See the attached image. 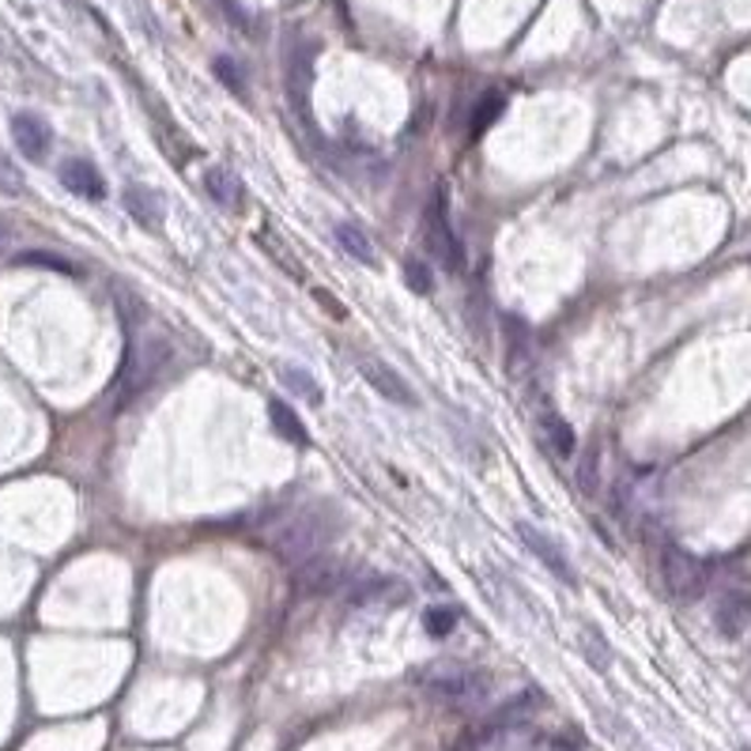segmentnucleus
<instances>
[{
	"label": "nucleus",
	"mask_w": 751,
	"mask_h": 751,
	"mask_svg": "<svg viewBox=\"0 0 751 751\" xmlns=\"http://www.w3.org/2000/svg\"><path fill=\"white\" fill-rule=\"evenodd\" d=\"M125 212H129V220L140 223L144 231H163L166 208H163V197H159L155 189L129 186L125 189Z\"/></svg>",
	"instance_id": "obj_13"
},
{
	"label": "nucleus",
	"mask_w": 751,
	"mask_h": 751,
	"mask_svg": "<svg viewBox=\"0 0 751 751\" xmlns=\"http://www.w3.org/2000/svg\"><path fill=\"white\" fill-rule=\"evenodd\" d=\"M314 298H317V303H325V306H329V310L337 314V317H344V306H340V303H332V298H329V291H325V288H317V291H314Z\"/></svg>",
	"instance_id": "obj_25"
},
{
	"label": "nucleus",
	"mask_w": 751,
	"mask_h": 751,
	"mask_svg": "<svg viewBox=\"0 0 751 751\" xmlns=\"http://www.w3.org/2000/svg\"><path fill=\"white\" fill-rule=\"evenodd\" d=\"M12 140L20 148V155H27L31 163H42L49 155V144H54V132L49 125L38 118V114H15L12 118Z\"/></svg>",
	"instance_id": "obj_11"
},
{
	"label": "nucleus",
	"mask_w": 751,
	"mask_h": 751,
	"mask_svg": "<svg viewBox=\"0 0 751 751\" xmlns=\"http://www.w3.org/2000/svg\"><path fill=\"white\" fill-rule=\"evenodd\" d=\"M4 238H8V220L0 215V242H4Z\"/></svg>",
	"instance_id": "obj_26"
},
{
	"label": "nucleus",
	"mask_w": 751,
	"mask_h": 751,
	"mask_svg": "<svg viewBox=\"0 0 751 751\" xmlns=\"http://www.w3.org/2000/svg\"><path fill=\"white\" fill-rule=\"evenodd\" d=\"M457 608L449 605H431L427 612H423V631L431 634V638H449V634L457 631Z\"/></svg>",
	"instance_id": "obj_21"
},
{
	"label": "nucleus",
	"mask_w": 751,
	"mask_h": 751,
	"mask_svg": "<svg viewBox=\"0 0 751 751\" xmlns=\"http://www.w3.org/2000/svg\"><path fill=\"white\" fill-rule=\"evenodd\" d=\"M517 537H521V544L529 548L537 563H544L548 571H552L559 582H566V586H574V566H571V555H566L563 548L555 544V537H548V532L540 529V525H532V521H517Z\"/></svg>",
	"instance_id": "obj_10"
},
{
	"label": "nucleus",
	"mask_w": 751,
	"mask_h": 751,
	"mask_svg": "<svg viewBox=\"0 0 751 751\" xmlns=\"http://www.w3.org/2000/svg\"><path fill=\"white\" fill-rule=\"evenodd\" d=\"M582 654H586V661L594 665L597 672H608L612 669V646L605 642V634L597 627H582Z\"/></svg>",
	"instance_id": "obj_19"
},
{
	"label": "nucleus",
	"mask_w": 751,
	"mask_h": 751,
	"mask_svg": "<svg viewBox=\"0 0 751 751\" xmlns=\"http://www.w3.org/2000/svg\"><path fill=\"white\" fill-rule=\"evenodd\" d=\"M204 193L212 197L220 208H231V204H238L242 186H238V178L227 171V166H208V171H204Z\"/></svg>",
	"instance_id": "obj_17"
},
{
	"label": "nucleus",
	"mask_w": 751,
	"mask_h": 751,
	"mask_svg": "<svg viewBox=\"0 0 751 751\" xmlns=\"http://www.w3.org/2000/svg\"><path fill=\"white\" fill-rule=\"evenodd\" d=\"M352 574H355L352 563L317 552V555L303 559V563L295 566V574H291V589H295V597H303V600L337 597V594H344V589H348Z\"/></svg>",
	"instance_id": "obj_5"
},
{
	"label": "nucleus",
	"mask_w": 751,
	"mask_h": 751,
	"mask_svg": "<svg viewBox=\"0 0 751 751\" xmlns=\"http://www.w3.org/2000/svg\"><path fill=\"white\" fill-rule=\"evenodd\" d=\"M61 186L69 189V193H77L80 200H103L106 197L103 174H98V166L87 163V159H69V163H61Z\"/></svg>",
	"instance_id": "obj_12"
},
{
	"label": "nucleus",
	"mask_w": 751,
	"mask_h": 751,
	"mask_svg": "<svg viewBox=\"0 0 751 751\" xmlns=\"http://www.w3.org/2000/svg\"><path fill=\"white\" fill-rule=\"evenodd\" d=\"M352 608H389L408 597V586L394 574H374V571H355L348 589L340 594Z\"/></svg>",
	"instance_id": "obj_7"
},
{
	"label": "nucleus",
	"mask_w": 751,
	"mask_h": 751,
	"mask_svg": "<svg viewBox=\"0 0 751 751\" xmlns=\"http://www.w3.org/2000/svg\"><path fill=\"white\" fill-rule=\"evenodd\" d=\"M280 382L291 389V397H298L303 404H310V408H321V404H325L321 386H317L314 374L303 371V366H283V371H280Z\"/></svg>",
	"instance_id": "obj_18"
},
{
	"label": "nucleus",
	"mask_w": 751,
	"mask_h": 751,
	"mask_svg": "<svg viewBox=\"0 0 751 751\" xmlns=\"http://www.w3.org/2000/svg\"><path fill=\"white\" fill-rule=\"evenodd\" d=\"M215 77H220V83L223 87H231L235 91V95H242V91H246V83H242V72H238V64L231 61V57H215Z\"/></svg>",
	"instance_id": "obj_24"
},
{
	"label": "nucleus",
	"mask_w": 751,
	"mask_h": 751,
	"mask_svg": "<svg viewBox=\"0 0 751 751\" xmlns=\"http://www.w3.org/2000/svg\"><path fill=\"white\" fill-rule=\"evenodd\" d=\"M171 359H174V348L163 332H144L140 340H132L129 355H125V363H121L118 386H114V408L125 412L132 400L144 397L159 382V374H163V366L171 363Z\"/></svg>",
	"instance_id": "obj_2"
},
{
	"label": "nucleus",
	"mask_w": 751,
	"mask_h": 751,
	"mask_svg": "<svg viewBox=\"0 0 751 751\" xmlns=\"http://www.w3.org/2000/svg\"><path fill=\"white\" fill-rule=\"evenodd\" d=\"M423 242H427V249L438 257L442 265H446L449 272H461L465 269V249H461V238H457L454 223H449V208H446V197H435L427 208V215H423Z\"/></svg>",
	"instance_id": "obj_6"
},
{
	"label": "nucleus",
	"mask_w": 751,
	"mask_h": 751,
	"mask_svg": "<svg viewBox=\"0 0 751 751\" xmlns=\"http://www.w3.org/2000/svg\"><path fill=\"white\" fill-rule=\"evenodd\" d=\"M657 571H661V582H665V589H669V597L683 600V605L699 600L706 594V586H711L706 563H703V559H695L688 548H680V544H661Z\"/></svg>",
	"instance_id": "obj_4"
},
{
	"label": "nucleus",
	"mask_w": 751,
	"mask_h": 751,
	"mask_svg": "<svg viewBox=\"0 0 751 751\" xmlns=\"http://www.w3.org/2000/svg\"><path fill=\"white\" fill-rule=\"evenodd\" d=\"M537 435L555 457H574V449H578V435H574V427L559 412H552V408L537 412Z\"/></svg>",
	"instance_id": "obj_14"
},
{
	"label": "nucleus",
	"mask_w": 751,
	"mask_h": 751,
	"mask_svg": "<svg viewBox=\"0 0 751 751\" xmlns=\"http://www.w3.org/2000/svg\"><path fill=\"white\" fill-rule=\"evenodd\" d=\"M15 265H23V269H49V272H64V277H77V265L64 261V257H57V254H46V249H23V254H15Z\"/></svg>",
	"instance_id": "obj_20"
},
{
	"label": "nucleus",
	"mask_w": 751,
	"mask_h": 751,
	"mask_svg": "<svg viewBox=\"0 0 751 751\" xmlns=\"http://www.w3.org/2000/svg\"><path fill=\"white\" fill-rule=\"evenodd\" d=\"M714 631L737 642L751 631V589H721L714 600Z\"/></svg>",
	"instance_id": "obj_9"
},
{
	"label": "nucleus",
	"mask_w": 751,
	"mask_h": 751,
	"mask_svg": "<svg viewBox=\"0 0 751 751\" xmlns=\"http://www.w3.org/2000/svg\"><path fill=\"white\" fill-rule=\"evenodd\" d=\"M337 525H340V514L332 511L329 503H310V506H303V511L272 521L269 529H265V544H269V552L277 555L280 563L298 566L303 559L325 552V548L332 544Z\"/></svg>",
	"instance_id": "obj_1"
},
{
	"label": "nucleus",
	"mask_w": 751,
	"mask_h": 751,
	"mask_svg": "<svg viewBox=\"0 0 751 751\" xmlns=\"http://www.w3.org/2000/svg\"><path fill=\"white\" fill-rule=\"evenodd\" d=\"M404 283L415 291V295H431V291H435V272H431L427 261H420V257H408V261H404Z\"/></svg>",
	"instance_id": "obj_23"
},
{
	"label": "nucleus",
	"mask_w": 751,
	"mask_h": 751,
	"mask_svg": "<svg viewBox=\"0 0 751 751\" xmlns=\"http://www.w3.org/2000/svg\"><path fill=\"white\" fill-rule=\"evenodd\" d=\"M337 242H340V249H344L352 261L359 265H366V269H378V249H374V242L371 235H366L359 223L352 220H340L337 223Z\"/></svg>",
	"instance_id": "obj_16"
},
{
	"label": "nucleus",
	"mask_w": 751,
	"mask_h": 751,
	"mask_svg": "<svg viewBox=\"0 0 751 751\" xmlns=\"http://www.w3.org/2000/svg\"><path fill=\"white\" fill-rule=\"evenodd\" d=\"M355 366H359V374H363L366 386H371L382 400H389V404H400V408H415V404H420V397L412 394V386L400 378V374L386 363V359L359 355Z\"/></svg>",
	"instance_id": "obj_8"
},
{
	"label": "nucleus",
	"mask_w": 751,
	"mask_h": 751,
	"mask_svg": "<svg viewBox=\"0 0 751 751\" xmlns=\"http://www.w3.org/2000/svg\"><path fill=\"white\" fill-rule=\"evenodd\" d=\"M420 688L446 706H480L491 691V680L483 672L469 669V665L435 661L427 672L420 676Z\"/></svg>",
	"instance_id": "obj_3"
},
{
	"label": "nucleus",
	"mask_w": 751,
	"mask_h": 751,
	"mask_svg": "<svg viewBox=\"0 0 751 751\" xmlns=\"http://www.w3.org/2000/svg\"><path fill=\"white\" fill-rule=\"evenodd\" d=\"M506 110V98L498 95V91H488V95L480 98V103H476V110H472V121H469V132L472 137H480L483 129H488L491 121L498 118V114Z\"/></svg>",
	"instance_id": "obj_22"
},
{
	"label": "nucleus",
	"mask_w": 751,
	"mask_h": 751,
	"mask_svg": "<svg viewBox=\"0 0 751 751\" xmlns=\"http://www.w3.org/2000/svg\"><path fill=\"white\" fill-rule=\"evenodd\" d=\"M269 423L283 442H291V446H298V449L310 446V431H306L303 415H298L288 400H280V397L269 400Z\"/></svg>",
	"instance_id": "obj_15"
}]
</instances>
